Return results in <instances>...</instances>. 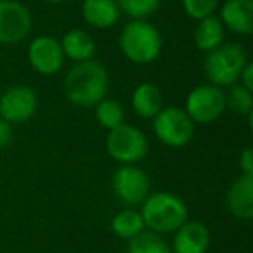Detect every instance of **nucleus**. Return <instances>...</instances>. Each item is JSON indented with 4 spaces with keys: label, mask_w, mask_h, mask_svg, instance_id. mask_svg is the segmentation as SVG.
I'll use <instances>...</instances> for the list:
<instances>
[{
    "label": "nucleus",
    "mask_w": 253,
    "mask_h": 253,
    "mask_svg": "<svg viewBox=\"0 0 253 253\" xmlns=\"http://www.w3.org/2000/svg\"><path fill=\"white\" fill-rule=\"evenodd\" d=\"M108 71L97 61L75 63L64 77V95L78 108H94L108 94Z\"/></svg>",
    "instance_id": "1"
},
{
    "label": "nucleus",
    "mask_w": 253,
    "mask_h": 253,
    "mask_svg": "<svg viewBox=\"0 0 253 253\" xmlns=\"http://www.w3.org/2000/svg\"><path fill=\"white\" fill-rule=\"evenodd\" d=\"M120 50L134 64H149L162 54L163 39L160 30L148 19H130L120 32Z\"/></svg>",
    "instance_id": "2"
},
{
    "label": "nucleus",
    "mask_w": 253,
    "mask_h": 253,
    "mask_svg": "<svg viewBox=\"0 0 253 253\" xmlns=\"http://www.w3.org/2000/svg\"><path fill=\"white\" fill-rule=\"evenodd\" d=\"M142 220L148 231L156 234H169L187 220V205L182 198L169 191L149 193L142 203Z\"/></svg>",
    "instance_id": "3"
},
{
    "label": "nucleus",
    "mask_w": 253,
    "mask_h": 253,
    "mask_svg": "<svg viewBox=\"0 0 253 253\" xmlns=\"http://www.w3.org/2000/svg\"><path fill=\"white\" fill-rule=\"evenodd\" d=\"M246 63H248V52L245 47L236 42H229L207 52L203 61V71L208 84L227 88L238 84L239 75Z\"/></svg>",
    "instance_id": "4"
},
{
    "label": "nucleus",
    "mask_w": 253,
    "mask_h": 253,
    "mask_svg": "<svg viewBox=\"0 0 253 253\" xmlns=\"http://www.w3.org/2000/svg\"><path fill=\"white\" fill-rule=\"evenodd\" d=\"M106 151L120 165H135L148 156L149 142L141 128L122 123L113 130H108Z\"/></svg>",
    "instance_id": "5"
},
{
    "label": "nucleus",
    "mask_w": 253,
    "mask_h": 253,
    "mask_svg": "<svg viewBox=\"0 0 253 253\" xmlns=\"http://www.w3.org/2000/svg\"><path fill=\"white\" fill-rule=\"evenodd\" d=\"M196 123L189 118L184 108L167 106L153 118V130L158 141L169 148H184L194 135Z\"/></svg>",
    "instance_id": "6"
},
{
    "label": "nucleus",
    "mask_w": 253,
    "mask_h": 253,
    "mask_svg": "<svg viewBox=\"0 0 253 253\" xmlns=\"http://www.w3.org/2000/svg\"><path fill=\"white\" fill-rule=\"evenodd\" d=\"M225 92L217 85H198L187 94L184 111L194 123H211L225 111Z\"/></svg>",
    "instance_id": "7"
},
{
    "label": "nucleus",
    "mask_w": 253,
    "mask_h": 253,
    "mask_svg": "<svg viewBox=\"0 0 253 253\" xmlns=\"http://www.w3.org/2000/svg\"><path fill=\"white\" fill-rule=\"evenodd\" d=\"M111 184L115 196L126 207H139L149 194V177L137 165H120Z\"/></svg>",
    "instance_id": "8"
},
{
    "label": "nucleus",
    "mask_w": 253,
    "mask_h": 253,
    "mask_svg": "<svg viewBox=\"0 0 253 253\" xmlns=\"http://www.w3.org/2000/svg\"><path fill=\"white\" fill-rule=\"evenodd\" d=\"M33 18L19 0H0V43L16 45L30 35Z\"/></svg>",
    "instance_id": "9"
},
{
    "label": "nucleus",
    "mask_w": 253,
    "mask_h": 253,
    "mask_svg": "<svg viewBox=\"0 0 253 253\" xmlns=\"http://www.w3.org/2000/svg\"><path fill=\"white\" fill-rule=\"evenodd\" d=\"M39 108V95L28 85H11L0 95V118L9 123L32 120Z\"/></svg>",
    "instance_id": "10"
},
{
    "label": "nucleus",
    "mask_w": 253,
    "mask_h": 253,
    "mask_svg": "<svg viewBox=\"0 0 253 253\" xmlns=\"http://www.w3.org/2000/svg\"><path fill=\"white\" fill-rule=\"evenodd\" d=\"M64 54L61 42L50 35H40L32 40L28 45V61L39 75L52 77L59 73L64 64Z\"/></svg>",
    "instance_id": "11"
},
{
    "label": "nucleus",
    "mask_w": 253,
    "mask_h": 253,
    "mask_svg": "<svg viewBox=\"0 0 253 253\" xmlns=\"http://www.w3.org/2000/svg\"><path fill=\"white\" fill-rule=\"evenodd\" d=\"M210 231L203 222L186 220L173 231L172 253H207L210 248Z\"/></svg>",
    "instance_id": "12"
},
{
    "label": "nucleus",
    "mask_w": 253,
    "mask_h": 253,
    "mask_svg": "<svg viewBox=\"0 0 253 253\" xmlns=\"http://www.w3.org/2000/svg\"><path fill=\"white\" fill-rule=\"evenodd\" d=\"M218 19L232 33L248 37L253 33V0H225Z\"/></svg>",
    "instance_id": "13"
},
{
    "label": "nucleus",
    "mask_w": 253,
    "mask_h": 253,
    "mask_svg": "<svg viewBox=\"0 0 253 253\" xmlns=\"http://www.w3.org/2000/svg\"><path fill=\"white\" fill-rule=\"evenodd\" d=\"M227 210L238 220H250L253 217V175H241L232 180L225 194Z\"/></svg>",
    "instance_id": "14"
},
{
    "label": "nucleus",
    "mask_w": 253,
    "mask_h": 253,
    "mask_svg": "<svg viewBox=\"0 0 253 253\" xmlns=\"http://www.w3.org/2000/svg\"><path fill=\"white\" fill-rule=\"evenodd\" d=\"M120 7L116 0H84L82 18L88 26L97 30H108L120 19Z\"/></svg>",
    "instance_id": "15"
},
{
    "label": "nucleus",
    "mask_w": 253,
    "mask_h": 253,
    "mask_svg": "<svg viewBox=\"0 0 253 253\" xmlns=\"http://www.w3.org/2000/svg\"><path fill=\"white\" fill-rule=\"evenodd\" d=\"M132 109L142 120H153L163 108V94L160 87L151 82L139 84L132 92Z\"/></svg>",
    "instance_id": "16"
},
{
    "label": "nucleus",
    "mask_w": 253,
    "mask_h": 253,
    "mask_svg": "<svg viewBox=\"0 0 253 253\" xmlns=\"http://www.w3.org/2000/svg\"><path fill=\"white\" fill-rule=\"evenodd\" d=\"M61 49L66 59H71L73 63H82V61H90L95 56V42L90 33L85 30L73 28L63 35Z\"/></svg>",
    "instance_id": "17"
},
{
    "label": "nucleus",
    "mask_w": 253,
    "mask_h": 253,
    "mask_svg": "<svg viewBox=\"0 0 253 253\" xmlns=\"http://www.w3.org/2000/svg\"><path fill=\"white\" fill-rule=\"evenodd\" d=\"M224 37H225V28L220 19H218V16L213 14L196 21L193 39L196 49L201 50V52L207 54L210 50L217 49L218 45L224 43Z\"/></svg>",
    "instance_id": "18"
},
{
    "label": "nucleus",
    "mask_w": 253,
    "mask_h": 253,
    "mask_svg": "<svg viewBox=\"0 0 253 253\" xmlns=\"http://www.w3.org/2000/svg\"><path fill=\"white\" fill-rule=\"evenodd\" d=\"M111 231L115 232L118 238L126 239V241L135 238L137 234H141L142 231H146L141 211L130 210V208L118 211L111 220Z\"/></svg>",
    "instance_id": "19"
},
{
    "label": "nucleus",
    "mask_w": 253,
    "mask_h": 253,
    "mask_svg": "<svg viewBox=\"0 0 253 253\" xmlns=\"http://www.w3.org/2000/svg\"><path fill=\"white\" fill-rule=\"evenodd\" d=\"M94 111L97 123L101 126H104L106 130H113L118 125L125 123V109L115 99H101L94 106Z\"/></svg>",
    "instance_id": "20"
},
{
    "label": "nucleus",
    "mask_w": 253,
    "mask_h": 253,
    "mask_svg": "<svg viewBox=\"0 0 253 253\" xmlns=\"http://www.w3.org/2000/svg\"><path fill=\"white\" fill-rule=\"evenodd\" d=\"M126 253H172V250L160 234L151 231H142L135 238L128 239Z\"/></svg>",
    "instance_id": "21"
},
{
    "label": "nucleus",
    "mask_w": 253,
    "mask_h": 253,
    "mask_svg": "<svg viewBox=\"0 0 253 253\" xmlns=\"http://www.w3.org/2000/svg\"><path fill=\"white\" fill-rule=\"evenodd\" d=\"M227 88L229 92L225 94V106L231 108L236 115H250L253 111V92L239 84H234Z\"/></svg>",
    "instance_id": "22"
},
{
    "label": "nucleus",
    "mask_w": 253,
    "mask_h": 253,
    "mask_svg": "<svg viewBox=\"0 0 253 253\" xmlns=\"http://www.w3.org/2000/svg\"><path fill=\"white\" fill-rule=\"evenodd\" d=\"M120 12L130 19H148L162 5V0H116Z\"/></svg>",
    "instance_id": "23"
},
{
    "label": "nucleus",
    "mask_w": 253,
    "mask_h": 253,
    "mask_svg": "<svg viewBox=\"0 0 253 253\" xmlns=\"http://www.w3.org/2000/svg\"><path fill=\"white\" fill-rule=\"evenodd\" d=\"M218 2L220 0H180L184 12L194 21L213 16L218 9Z\"/></svg>",
    "instance_id": "24"
},
{
    "label": "nucleus",
    "mask_w": 253,
    "mask_h": 253,
    "mask_svg": "<svg viewBox=\"0 0 253 253\" xmlns=\"http://www.w3.org/2000/svg\"><path fill=\"white\" fill-rule=\"evenodd\" d=\"M14 139V128L12 123L5 122L4 118H0V148H7Z\"/></svg>",
    "instance_id": "25"
},
{
    "label": "nucleus",
    "mask_w": 253,
    "mask_h": 253,
    "mask_svg": "<svg viewBox=\"0 0 253 253\" xmlns=\"http://www.w3.org/2000/svg\"><path fill=\"white\" fill-rule=\"evenodd\" d=\"M239 169L245 175H253V149L246 148L239 155Z\"/></svg>",
    "instance_id": "26"
},
{
    "label": "nucleus",
    "mask_w": 253,
    "mask_h": 253,
    "mask_svg": "<svg viewBox=\"0 0 253 253\" xmlns=\"http://www.w3.org/2000/svg\"><path fill=\"white\" fill-rule=\"evenodd\" d=\"M238 84L253 92V63H250V61L246 63V66L243 68L241 75H239Z\"/></svg>",
    "instance_id": "27"
},
{
    "label": "nucleus",
    "mask_w": 253,
    "mask_h": 253,
    "mask_svg": "<svg viewBox=\"0 0 253 253\" xmlns=\"http://www.w3.org/2000/svg\"><path fill=\"white\" fill-rule=\"evenodd\" d=\"M43 2H47V4H61L64 0H43Z\"/></svg>",
    "instance_id": "28"
}]
</instances>
